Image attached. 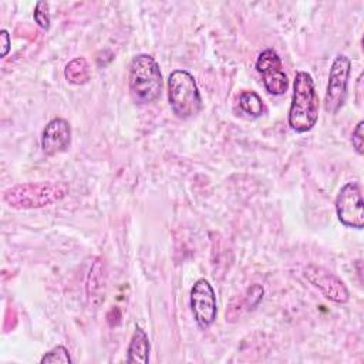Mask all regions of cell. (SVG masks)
I'll return each instance as SVG.
<instances>
[{"mask_svg": "<svg viewBox=\"0 0 364 364\" xmlns=\"http://www.w3.org/2000/svg\"><path fill=\"white\" fill-rule=\"evenodd\" d=\"M318 95L314 88L313 77L307 71L296 73L293 95L289 109V125L296 132L310 131L318 119Z\"/></svg>", "mask_w": 364, "mask_h": 364, "instance_id": "obj_1", "label": "cell"}, {"mask_svg": "<svg viewBox=\"0 0 364 364\" xmlns=\"http://www.w3.org/2000/svg\"><path fill=\"white\" fill-rule=\"evenodd\" d=\"M67 193L65 182H24L6 189L3 200L13 209H37L60 202Z\"/></svg>", "mask_w": 364, "mask_h": 364, "instance_id": "obj_2", "label": "cell"}, {"mask_svg": "<svg viewBox=\"0 0 364 364\" xmlns=\"http://www.w3.org/2000/svg\"><path fill=\"white\" fill-rule=\"evenodd\" d=\"M129 92L135 102L149 104L162 92V74L156 60L149 54H138L129 63Z\"/></svg>", "mask_w": 364, "mask_h": 364, "instance_id": "obj_3", "label": "cell"}, {"mask_svg": "<svg viewBox=\"0 0 364 364\" xmlns=\"http://www.w3.org/2000/svg\"><path fill=\"white\" fill-rule=\"evenodd\" d=\"M168 100L173 114L186 119L202 108V98L193 75L186 70H175L168 78Z\"/></svg>", "mask_w": 364, "mask_h": 364, "instance_id": "obj_4", "label": "cell"}, {"mask_svg": "<svg viewBox=\"0 0 364 364\" xmlns=\"http://www.w3.org/2000/svg\"><path fill=\"white\" fill-rule=\"evenodd\" d=\"M351 73V60L344 54H337L328 73V82L324 97V109L336 114L346 102L347 85Z\"/></svg>", "mask_w": 364, "mask_h": 364, "instance_id": "obj_5", "label": "cell"}, {"mask_svg": "<svg viewBox=\"0 0 364 364\" xmlns=\"http://www.w3.org/2000/svg\"><path fill=\"white\" fill-rule=\"evenodd\" d=\"M336 213L338 220L354 229L364 226V203L361 188L357 182L346 183L336 196Z\"/></svg>", "mask_w": 364, "mask_h": 364, "instance_id": "obj_6", "label": "cell"}, {"mask_svg": "<svg viewBox=\"0 0 364 364\" xmlns=\"http://www.w3.org/2000/svg\"><path fill=\"white\" fill-rule=\"evenodd\" d=\"M191 310L199 328L208 330L216 320L218 303L212 284L206 279H198L189 294Z\"/></svg>", "mask_w": 364, "mask_h": 364, "instance_id": "obj_7", "label": "cell"}, {"mask_svg": "<svg viewBox=\"0 0 364 364\" xmlns=\"http://www.w3.org/2000/svg\"><path fill=\"white\" fill-rule=\"evenodd\" d=\"M256 70L262 75L263 85L269 94L282 95L287 91L289 80L282 70V60L273 48H267L259 54Z\"/></svg>", "mask_w": 364, "mask_h": 364, "instance_id": "obj_8", "label": "cell"}, {"mask_svg": "<svg viewBox=\"0 0 364 364\" xmlns=\"http://www.w3.org/2000/svg\"><path fill=\"white\" fill-rule=\"evenodd\" d=\"M304 276L313 286H316L323 293L326 299L338 304H344L348 301L350 293L344 282L327 269L316 264H309L304 269Z\"/></svg>", "mask_w": 364, "mask_h": 364, "instance_id": "obj_9", "label": "cell"}, {"mask_svg": "<svg viewBox=\"0 0 364 364\" xmlns=\"http://www.w3.org/2000/svg\"><path fill=\"white\" fill-rule=\"evenodd\" d=\"M71 142V127L64 118H53L41 132V149L51 156L65 151Z\"/></svg>", "mask_w": 364, "mask_h": 364, "instance_id": "obj_10", "label": "cell"}, {"mask_svg": "<svg viewBox=\"0 0 364 364\" xmlns=\"http://www.w3.org/2000/svg\"><path fill=\"white\" fill-rule=\"evenodd\" d=\"M87 297L88 303L94 307H100L105 300L107 293V267L105 262L101 257H97L91 264L87 276Z\"/></svg>", "mask_w": 364, "mask_h": 364, "instance_id": "obj_11", "label": "cell"}, {"mask_svg": "<svg viewBox=\"0 0 364 364\" xmlns=\"http://www.w3.org/2000/svg\"><path fill=\"white\" fill-rule=\"evenodd\" d=\"M149 361V338L141 326H135L127 350V363L146 364Z\"/></svg>", "mask_w": 364, "mask_h": 364, "instance_id": "obj_12", "label": "cell"}, {"mask_svg": "<svg viewBox=\"0 0 364 364\" xmlns=\"http://www.w3.org/2000/svg\"><path fill=\"white\" fill-rule=\"evenodd\" d=\"M64 75L68 82L74 85H82L91 78V67L84 57H75L67 63Z\"/></svg>", "mask_w": 364, "mask_h": 364, "instance_id": "obj_13", "label": "cell"}, {"mask_svg": "<svg viewBox=\"0 0 364 364\" xmlns=\"http://www.w3.org/2000/svg\"><path fill=\"white\" fill-rule=\"evenodd\" d=\"M239 107L245 114L253 118H257L264 112V104L260 95L255 91H243L239 97Z\"/></svg>", "mask_w": 364, "mask_h": 364, "instance_id": "obj_14", "label": "cell"}, {"mask_svg": "<svg viewBox=\"0 0 364 364\" xmlns=\"http://www.w3.org/2000/svg\"><path fill=\"white\" fill-rule=\"evenodd\" d=\"M41 364H71L73 360L70 357V353L68 350L64 347V346H55L54 348H51L50 351H47L41 360H40Z\"/></svg>", "mask_w": 364, "mask_h": 364, "instance_id": "obj_15", "label": "cell"}, {"mask_svg": "<svg viewBox=\"0 0 364 364\" xmlns=\"http://www.w3.org/2000/svg\"><path fill=\"white\" fill-rule=\"evenodd\" d=\"M36 23L41 28H48L50 27V14H48V3L47 1H37L34 14H33Z\"/></svg>", "mask_w": 364, "mask_h": 364, "instance_id": "obj_16", "label": "cell"}, {"mask_svg": "<svg viewBox=\"0 0 364 364\" xmlns=\"http://www.w3.org/2000/svg\"><path fill=\"white\" fill-rule=\"evenodd\" d=\"M363 128H364V122L360 121L351 134V142L358 155L364 154V129Z\"/></svg>", "mask_w": 364, "mask_h": 364, "instance_id": "obj_17", "label": "cell"}, {"mask_svg": "<svg viewBox=\"0 0 364 364\" xmlns=\"http://www.w3.org/2000/svg\"><path fill=\"white\" fill-rule=\"evenodd\" d=\"M262 299H263V287L262 286L253 284L252 287L247 289V297H246L247 309L256 307Z\"/></svg>", "mask_w": 364, "mask_h": 364, "instance_id": "obj_18", "label": "cell"}, {"mask_svg": "<svg viewBox=\"0 0 364 364\" xmlns=\"http://www.w3.org/2000/svg\"><path fill=\"white\" fill-rule=\"evenodd\" d=\"M0 38H1V57H6L7 53L10 51V46H11V38L7 30H1L0 31Z\"/></svg>", "mask_w": 364, "mask_h": 364, "instance_id": "obj_19", "label": "cell"}]
</instances>
